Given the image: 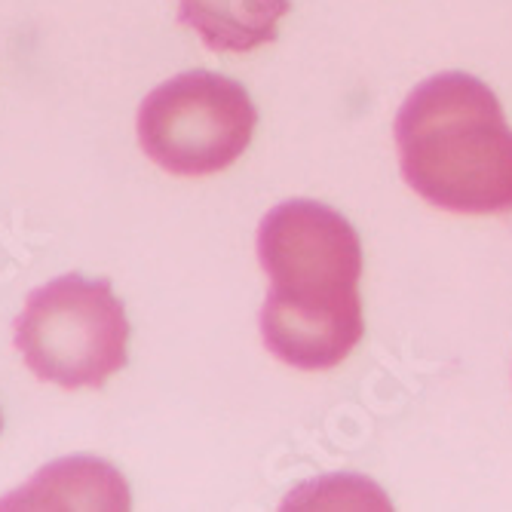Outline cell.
Wrapping results in <instances>:
<instances>
[{"mask_svg": "<svg viewBox=\"0 0 512 512\" xmlns=\"http://www.w3.org/2000/svg\"><path fill=\"white\" fill-rule=\"evenodd\" d=\"M393 135L405 184L430 206L460 215L512 212V129L479 77L445 71L414 86Z\"/></svg>", "mask_w": 512, "mask_h": 512, "instance_id": "obj_1", "label": "cell"}, {"mask_svg": "<svg viewBox=\"0 0 512 512\" xmlns=\"http://www.w3.org/2000/svg\"><path fill=\"white\" fill-rule=\"evenodd\" d=\"M13 329L31 375L62 390H99L126 368L129 319L111 279H53L28 295Z\"/></svg>", "mask_w": 512, "mask_h": 512, "instance_id": "obj_2", "label": "cell"}, {"mask_svg": "<svg viewBox=\"0 0 512 512\" xmlns=\"http://www.w3.org/2000/svg\"><path fill=\"white\" fill-rule=\"evenodd\" d=\"M135 126L148 160L172 175L200 178L243 157L258 111L243 83L212 71H188L148 92Z\"/></svg>", "mask_w": 512, "mask_h": 512, "instance_id": "obj_3", "label": "cell"}, {"mask_svg": "<svg viewBox=\"0 0 512 512\" xmlns=\"http://www.w3.org/2000/svg\"><path fill=\"white\" fill-rule=\"evenodd\" d=\"M258 261L267 298L292 307H341L362 301V243L356 227L316 200L273 206L258 224Z\"/></svg>", "mask_w": 512, "mask_h": 512, "instance_id": "obj_4", "label": "cell"}, {"mask_svg": "<svg viewBox=\"0 0 512 512\" xmlns=\"http://www.w3.org/2000/svg\"><path fill=\"white\" fill-rule=\"evenodd\" d=\"M258 325L264 347L279 362L301 371L341 365L365 335L362 301L344 307H292L264 298Z\"/></svg>", "mask_w": 512, "mask_h": 512, "instance_id": "obj_5", "label": "cell"}, {"mask_svg": "<svg viewBox=\"0 0 512 512\" xmlns=\"http://www.w3.org/2000/svg\"><path fill=\"white\" fill-rule=\"evenodd\" d=\"M0 509H129V488L111 463L68 457L43 467L25 488L7 494Z\"/></svg>", "mask_w": 512, "mask_h": 512, "instance_id": "obj_6", "label": "cell"}, {"mask_svg": "<svg viewBox=\"0 0 512 512\" xmlns=\"http://www.w3.org/2000/svg\"><path fill=\"white\" fill-rule=\"evenodd\" d=\"M289 0H178V25L200 34L212 53H252L276 40Z\"/></svg>", "mask_w": 512, "mask_h": 512, "instance_id": "obj_7", "label": "cell"}, {"mask_svg": "<svg viewBox=\"0 0 512 512\" xmlns=\"http://www.w3.org/2000/svg\"><path fill=\"white\" fill-rule=\"evenodd\" d=\"M0 427H4V421H0Z\"/></svg>", "mask_w": 512, "mask_h": 512, "instance_id": "obj_8", "label": "cell"}]
</instances>
